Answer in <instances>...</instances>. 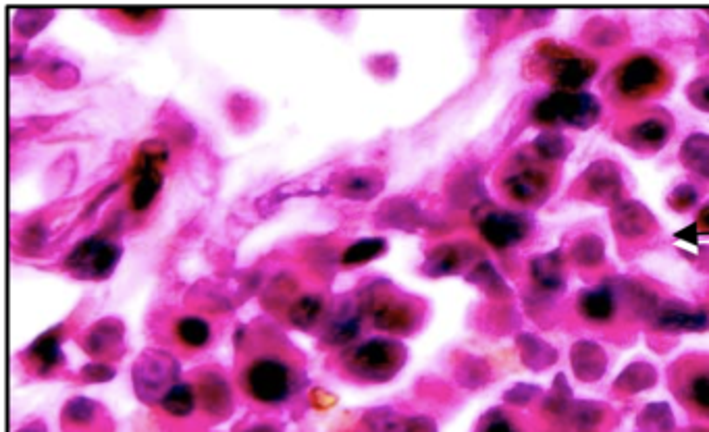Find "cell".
I'll return each mask as SVG.
<instances>
[{
  "instance_id": "5b68a950",
  "label": "cell",
  "mask_w": 709,
  "mask_h": 432,
  "mask_svg": "<svg viewBox=\"0 0 709 432\" xmlns=\"http://www.w3.org/2000/svg\"><path fill=\"white\" fill-rule=\"evenodd\" d=\"M666 84V69L649 54L626 59L614 73V92L622 100H645Z\"/></svg>"
},
{
  "instance_id": "ac0fdd59",
  "label": "cell",
  "mask_w": 709,
  "mask_h": 432,
  "mask_svg": "<svg viewBox=\"0 0 709 432\" xmlns=\"http://www.w3.org/2000/svg\"><path fill=\"white\" fill-rule=\"evenodd\" d=\"M325 302L321 295H304L294 302L290 310V320L300 329H310L312 324H317L323 316Z\"/></svg>"
},
{
  "instance_id": "9c48e42d",
  "label": "cell",
  "mask_w": 709,
  "mask_h": 432,
  "mask_svg": "<svg viewBox=\"0 0 709 432\" xmlns=\"http://www.w3.org/2000/svg\"><path fill=\"white\" fill-rule=\"evenodd\" d=\"M483 239L495 250H510L527 239L531 223L527 216L516 212H489L479 227Z\"/></svg>"
},
{
  "instance_id": "2e32d148",
  "label": "cell",
  "mask_w": 709,
  "mask_h": 432,
  "mask_svg": "<svg viewBox=\"0 0 709 432\" xmlns=\"http://www.w3.org/2000/svg\"><path fill=\"white\" fill-rule=\"evenodd\" d=\"M362 327V314L352 308H341L329 322L327 341L331 345H348L358 339Z\"/></svg>"
},
{
  "instance_id": "277c9868",
  "label": "cell",
  "mask_w": 709,
  "mask_h": 432,
  "mask_svg": "<svg viewBox=\"0 0 709 432\" xmlns=\"http://www.w3.org/2000/svg\"><path fill=\"white\" fill-rule=\"evenodd\" d=\"M535 121L549 127H589L599 117V104L589 94L556 92L535 106Z\"/></svg>"
},
{
  "instance_id": "9a60e30c",
  "label": "cell",
  "mask_w": 709,
  "mask_h": 432,
  "mask_svg": "<svg viewBox=\"0 0 709 432\" xmlns=\"http://www.w3.org/2000/svg\"><path fill=\"white\" fill-rule=\"evenodd\" d=\"M175 339L186 349H204L213 339V329L202 316H181L173 327Z\"/></svg>"
},
{
  "instance_id": "d6986e66",
  "label": "cell",
  "mask_w": 709,
  "mask_h": 432,
  "mask_svg": "<svg viewBox=\"0 0 709 432\" xmlns=\"http://www.w3.org/2000/svg\"><path fill=\"white\" fill-rule=\"evenodd\" d=\"M533 279L543 291H558L564 287V268L556 262V256L539 258L533 264Z\"/></svg>"
},
{
  "instance_id": "8fae6325",
  "label": "cell",
  "mask_w": 709,
  "mask_h": 432,
  "mask_svg": "<svg viewBox=\"0 0 709 432\" xmlns=\"http://www.w3.org/2000/svg\"><path fill=\"white\" fill-rule=\"evenodd\" d=\"M161 187H163V171H161L159 160L154 158V154L144 156L138 162L136 181H134V185H131V194H129L131 210H136V212L148 210L154 204L156 196H159Z\"/></svg>"
},
{
  "instance_id": "603a6c76",
  "label": "cell",
  "mask_w": 709,
  "mask_h": 432,
  "mask_svg": "<svg viewBox=\"0 0 709 432\" xmlns=\"http://www.w3.org/2000/svg\"><path fill=\"white\" fill-rule=\"evenodd\" d=\"M682 158L693 171L709 177V138L689 140L685 150H682Z\"/></svg>"
},
{
  "instance_id": "484cf974",
  "label": "cell",
  "mask_w": 709,
  "mask_h": 432,
  "mask_svg": "<svg viewBox=\"0 0 709 432\" xmlns=\"http://www.w3.org/2000/svg\"><path fill=\"white\" fill-rule=\"evenodd\" d=\"M689 94L693 96V100H695L697 106L707 108V111H709V77L697 81V84L689 90Z\"/></svg>"
},
{
  "instance_id": "44dd1931",
  "label": "cell",
  "mask_w": 709,
  "mask_h": 432,
  "mask_svg": "<svg viewBox=\"0 0 709 432\" xmlns=\"http://www.w3.org/2000/svg\"><path fill=\"white\" fill-rule=\"evenodd\" d=\"M385 250V241L383 239H360L356 243H352V246H348L344 250V256H341V262H344L346 266H354V264H364V262H371L373 258L381 256Z\"/></svg>"
},
{
  "instance_id": "ffe728a7",
  "label": "cell",
  "mask_w": 709,
  "mask_h": 432,
  "mask_svg": "<svg viewBox=\"0 0 709 432\" xmlns=\"http://www.w3.org/2000/svg\"><path fill=\"white\" fill-rule=\"evenodd\" d=\"M32 360L38 364V370H52L59 362H61V345H59V337L55 333H46L44 337H40L32 349H30Z\"/></svg>"
},
{
  "instance_id": "52a82bcc",
  "label": "cell",
  "mask_w": 709,
  "mask_h": 432,
  "mask_svg": "<svg viewBox=\"0 0 709 432\" xmlns=\"http://www.w3.org/2000/svg\"><path fill=\"white\" fill-rule=\"evenodd\" d=\"M366 312L371 316L373 327L391 333V335H408L418 327L420 312L412 300L400 297L398 293L381 291L371 295Z\"/></svg>"
},
{
  "instance_id": "d4e9b609",
  "label": "cell",
  "mask_w": 709,
  "mask_h": 432,
  "mask_svg": "<svg viewBox=\"0 0 709 432\" xmlns=\"http://www.w3.org/2000/svg\"><path fill=\"white\" fill-rule=\"evenodd\" d=\"M119 15L125 17V21L129 23H136V25H144V23H150L156 15H159V11L156 9H146V7H134V9H119L117 11Z\"/></svg>"
},
{
  "instance_id": "7a4b0ae2",
  "label": "cell",
  "mask_w": 709,
  "mask_h": 432,
  "mask_svg": "<svg viewBox=\"0 0 709 432\" xmlns=\"http://www.w3.org/2000/svg\"><path fill=\"white\" fill-rule=\"evenodd\" d=\"M406 360V351L400 343L373 337L356 347H350L344 356V368L350 378L360 383H387L396 376Z\"/></svg>"
},
{
  "instance_id": "7402d4cb",
  "label": "cell",
  "mask_w": 709,
  "mask_h": 432,
  "mask_svg": "<svg viewBox=\"0 0 709 432\" xmlns=\"http://www.w3.org/2000/svg\"><path fill=\"white\" fill-rule=\"evenodd\" d=\"M381 181L373 173H352L346 177V181L341 183V192L348 198H373L377 194Z\"/></svg>"
},
{
  "instance_id": "cb8c5ba5",
  "label": "cell",
  "mask_w": 709,
  "mask_h": 432,
  "mask_svg": "<svg viewBox=\"0 0 709 432\" xmlns=\"http://www.w3.org/2000/svg\"><path fill=\"white\" fill-rule=\"evenodd\" d=\"M639 424H643L647 432H672L674 428V420L666 405H651V408L645 410Z\"/></svg>"
},
{
  "instance_id": "30bf717a",
  "label": "cell",
  "mask_w": 709,
  "mask_h": 432,
  "mask_svg": "<svg viewBox=\"0 0 709 432\" xmlns=\"http://www.w3.org/2000/svg\"><path fill=\"white\" fill-rule=\"evenodd\" d=\"M551 84L564 92H572L576 88L585 86L587 81L595 75V63L581 54H568L556 50L554 57L549 59L547 69Z\"/></svg>"
},
{
  "instance_id": "7c38bea8",
  "label": "cell",
  "mask_w": 709,
  "mask_h": 432,
  "mask_svg": "<svg viewBox=\"0 0 709 432\" xmlns=\"http://www.w3.org/2000/svg\"><path fill=\"white\" fill-rule=\"evenodd\" d=\"M196 395L202 410L215 418H225L233 410V393L229 383L217 372H204L198 378Z\"/></svg>"
},
{
  "instance_id": "f546056e",
  "label": "cell",
  "mask_w": 709,
  "mask_h": 432,
  "mask_svg": "<svg viewBox=\"0 0 709 432\" xmlns=\"http://www.w3.org/2000/svg\"><path fill=\"white\" fill-rule=\"evenodd\" d=\"M687 432H709V428H691Z\"/></svg>"
},
{
  "instance_id": "ba28073f",
  "label": "cell",
  "mask_w": 709,
  "mask_h": 432,
  "mask_svg": "<svg viewBox=\"0 0 709 432\" xmlns=\"http://www.w3.org/2000/svg\"><path fill=\"white\" fill-rule=\"evenodd\" d=\"M119 256L121 252L115 243L100 237H90L73 248L67 258V268L77 277L104 279L113 273Z\"/></svg>"
},
{
  "instance_id": "4316f807",
  "label": "cell",
  "mask_w": 709,
  "mask_h": 432,
  "mask_svg": "<svg viewBox=\"0 0 709 432\" xmlns=\"http://www.w3.org/2000/svg\"><path fill=\"white\" fill-rule=\"evenodd\" d=\"M697 223H699V227H701L703 231H709V206H705V208L701 210Z\"/></svg>"
},
{
  "instance_id": "e0dca14e",
  "label": "cell",
  "mask_w": 709,
  "mask_h": 432,
  "mask_svg": "<svg viewBox=\"0 0 709 432\" xmlns=\"http://www.w3.org/2000/svg\"><path fill=\"white\" fill-rule=\"evenodd\" d=\"M198 403L196 389L190 383H175L161 395V408L173 418H188Z\"/></svg>"
},
{
  "instance_id": "5bb4252c",
  "label": "cell",
  "mask_w": 709,
  "mask_h": 432,
  "mask_svg": "<svg viewBox=\"0 0 709 432\" xmlns=\"http://www.w3.org/2000/svg\"><path fill=\"white\" fill-rule=\"evenodd\" d=\"M579 310L593 324H608L616 316V295L608 289H589L579 297Z\"/></svg>"
},
{
  "instance_id": "4fadbf2b",
  "label": "cell",
  "mask_w": 709,
  "mask_h": 432,
  "mask_svg": "<svg viewBox=\"0 0 709 432\" xmlns=\"http://www.w3.org/2000/svg\"><path fill=\"white\" fill-rule=\"evenodd\" d=\"M670 135V123L658 115H647L628 129V144L637 150H660Z\"/></svg>"
},
{
  "instance_id": "8992f818",
  "label": "cell",
  "mask_w": 709,
  "mask_h": 432,
  "mask_svg": "<svg viewBox=\"0 0 709 432\" xmlns=\"http://www.w3.org/2000/svg\"><path fill=\"white\" fill-rule=\"evenodd\" d=\"M541 160L545 158H541L539 154L537 158L527 154L512 160L510 171L504 179V192L510 200L522 206H535L547 198L551 179L547 169H543Z\"/></svg>"
},
{
  "instance_id": "83f0119b",
  "label": "cell",
  "mask_w": 709,
  "mask_h": 432,
  "mask_svg": "<svg viewBox=\"0 0 709 432\" xmlns=\"http://www.w3.org/2000/svg\"><path fill=\"white\" fill-rule=\"evenodd\" d=\"M391 432H420V430H418V424L412 422V424H406V426L400 428V430H391Z\"/></svg>"
},
{
  "instance_id": "3957f363",
  "label": "cell",
  "mask_w": 709,
  "mask_h": 432,
  "mask_svg": "<svg viewBox=\"0 0 709 432\" xmlns=\"http://www.w3.org/2000/svg\"><path fill=\"white\" fill-rule=\"evenodd\" d=\"M670 387L687 412L709 420V358H682L670 370Z\"/></svg>"
},
{
  "instance_id": "6da1fadb",
  "label": "cell",
  "mask_w": 709,
  "mask_h": 432,
  "mask_svg": "<svg viewBox=\"0 0 709 432\" xmlns=\"http://www.w3.org/2000/svg\"><path fill=\"white\" fill-rule=\"evenodd\" d=\"M240 383L244 393L254 403L277 408V405L292 399L298 385V374L296 366L281 351L267 349L250 356L242 368Z\"/></svg>"
},
{
  "instance_id": "f1b7e54d",
  "label": "cell",
  "mask_w": 709,
  "mask_h": 432,
  "mask_svg": "<svg viewBox=\"0 0 709 432\" xmlns=\"http://www.w3.org/2000/svg\"><path fill=\"white\" fill-rule=\"evenodd\" d=\"M248 432H275V430L269 428V426H254V428H250Z\"/></svg>"
}]
</instances>
